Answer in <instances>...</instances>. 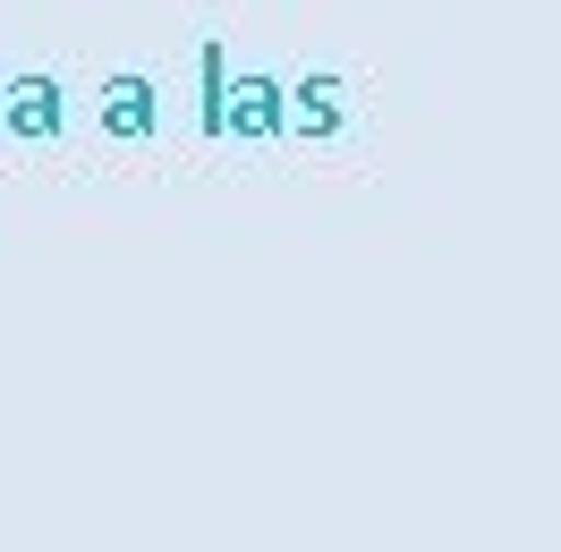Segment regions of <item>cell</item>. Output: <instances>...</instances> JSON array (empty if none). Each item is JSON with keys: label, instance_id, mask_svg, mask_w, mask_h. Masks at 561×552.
<instances>
[{"label": "cell", "instance_id": "6da1fadb", "mask_svg": "<svg viewBox=\"0 0 561 552\" xmlns=\"http://www.w3.org/2000/svg\"><path fill=\"white\" fill-rule=\"evenodd\" d=\"M60 128H69V94H60V77L18 69L9 85H0V137H35V145H51Z\"/></svg>", "mask_w": 561, "mask_h": 552}, {"label": "cell", "instance_id": "7a4b0ae2", "mask_svg": "<svg viewBox=\"0 0 561 552\" xmlns=\"http://www.w3.org/2000/svg\"><path fill=\"white\" fill-rule=\"evenodd\" d=\"M153 128H162V94H153V77H145V69H119L103 85V137L145 145Z\"/></svg>", "mask_w": 561, "mask_h": 552}, {"label": "cell", "instance_id": "3957f363", "mask_svg": "<svg viewBox=\"0 0 561 552\" xmlns=\"http://www.w3.org/2000/svg\"><path fill=\"white\" fill-rule=\"evenodd\" d=\"M280 111H289V94H280L264 69H239V85H230V119H221V137H280Z\"/></svg>", "mask_w": 561, "mask_h": 552}, {"label": "cell", "instance_id": "277c9868", "mask_svg": "<svg viewBox=\"0 0 561 552\" xmlns=\"http://www.w3.org/2000/svg\"><path fill=\"white\" fill-rule=\"evenodd\" d=\"M196 69H205V85H196V119H205V137H221V119H230V51L205 43Z\"/></svg>", "mask_w": 561, "mask_h": 552}, {"label": "cell", "instance_id": "5b68a950", "mask_svg": "<svg viewBox=\"0 0 561 552\" xmlns=\"http://www.w3.org/2000/svg\"><path fill=\"white\" fill-rule=\"evenodd\" d=\"M289 111H298V128H307V137H332L341 85H332V77H307V85H289Z\"/></svg>", "mask_w": 561, "mask_h": 552}]
</instances>
